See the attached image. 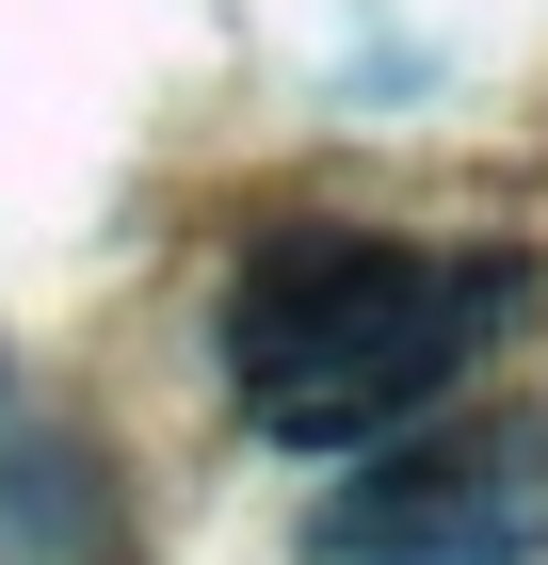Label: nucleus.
Returning <instances> with one entry per match:
<instances>
[{
	"label": "nucleus",
	"mask_w": 548,
	"mask_h": 565,
	"mask_svg": "<svg viewBox=\"0 0 548 565\" xmlns=\"http://www.w3.org/2000/svg\"><path fill=\"white\" fill-rule=\"evenodd\" d=\"M548 550V436L484 420V436H420L404 469L339 484L307 565H533Z\"/></svg>",
	"instance_id": "obj_2"
},
{
	"label": "nucleus",
	"mask_w": 548,
	"mask_h": 565,
	"mask_svg": "<svg viewBox=\"0 0 548 565\" xmlns=\"http://www.w3.org/2000/svg\"><path fill=\"white\" fill-rule=\"evenodd\" d=\"M516 275L452 243H372V226H291L226 291V388L275 452H355L404 436L468 355L501 340Z\"/></svg>",
	"instance_id": "obj_1"
}]
</instances>
